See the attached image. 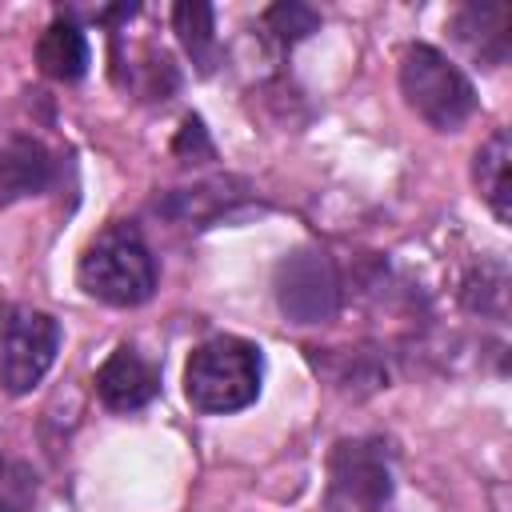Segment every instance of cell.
I'll use <instances>...</instances> for the list:
<instances>
[{
  "label": "cell",
  "instance_id": "cell-16",
  "mask_svg": "<svg viewBox=\"0 0 512 512\" xmlns=\"http://www.w3.org/2000/svg\"><path fill=\"white\" fill-rule=\"evenodd\" d=\"M176 156H204V160H212V144H208V132H204V124L196 120V116H188L184 120V128H180V136H176Z\"/></svg>",
  "mask_w": 512,
  "mask_h": 512
},
{
  "label": "cell",
  "instance_id": "cell-7",
  "mask_svg": "<svg viewBox=\"0 0 512 512\" xmlns=\"http://www.w3.org/2000/svg\"><path fill=\"white\" fill-rule=\"evenodd\" d=\"M156 392H160V372L132 344H116L108 360L96 368V396L112 412H136L152 404Z\"/></svg>",
  "mask_w": 512,
  "mask_h": 512
},
{
  "label": "cell",
  "instance_id": "cell-1",
  "mask_svg": "<svg viewBox=\"0 0 512 512\" xmlns=\"http://www.w3.org/2000/svg\"><path fill=\"white\" fill-rule=\"evenodd\" d=\"M80 288L112 308H136L156 292V256L136 224L112 220L100 228L76 264Z\"/></svg>",
  "mask_w": 512,
  "mask_h": 512
},
{
  "label": "cell",
  "instance_id": "cell-15",
  "mask_svg": "<svg viewBox=\"0 0 512 512\" xmlns=\"http://www.w3.org/2000/svg\"><path fill=\"white\" fill-rule=\"evenodd\" d=\"M36 500V476L28 464L0 456V512H32Z\"/></svg>",
  "mask_w": 512,
  "mask_h": 512
},
{
  "label": "cell",
  "instance_id": "cell-14",
  "mask_svg": "<svg viewBox=\"0 0 512 512\" xmlns=\"http://www.w3.org/2000/svg\"><path fill=\"white\" fill-rule=\"evenodd\" d=\"M264 24L272 28V36H276L280 44H296V40H304L308 32L320 28V12L308 8V4H296V0H284V4H272V8L264 12Z\"/></svg>",
  "mask_w": 512,
  "mask_h": 512
},
{
  "label": "cell",
  "instance_id": "cell-6",
  "mask_svg": "<svg viewBox=\"0 0 512 512\" xmlns=\"http://www.w3.org/2000/svg\"><path fill=\"white\" fill-rule=\"evenodd\" d=\"M276 304L292 324H324L340 308V272L324 248H292L276 268Z\"/></svg>",
  "mask_w": 512,
  "mask_h": 512
},
{
  "label": "cell",
  "instance_id": "cell-13",
  "mask_svg": "<svg viewBox=\"0 0 512 512\" xmlns=\"http://www.w3.org/2000/svg\"><path fill=\"white\" fill-rule=\"evenodd\" d=\"M236 200V192H228V184L224 180H216V184H200V188H184V192H172L164 204H156V208H164L168 216H176V220H192V224H212V220H220L224 212H228V204Z\"/></svg>",
  "mask_w": 512,
  "mask_h": 512
},
{
  "label": "cell",
  "instance_id": "cell-4",
  "mask_svg": "<svg viewBox=\"0 0 512 512\" xmlns=\"http://www.w3.org/2000/svg\"><path fill=\"white\" fill-rule=\"evenodd\" d=\"M392 500V452L376 436L340 440L328 456V512H388Z\"/></svg>",
  "mask_w": 512,
  "mask_h": 512
},
{
  "label": "cell",
  "instance_id": "cell-2",
  "mask_svg": "<svg viewBox=\"0 0 512 512\" xmlns=\"http://www.w3.org/2000/svg\"><path fill=\"white\" fill-rule=\"evenodd\" d=\"M264 356L244 336H212L192 348L184 364V396L204 416H228L256 404Z\"/></svg>",
  "mask_w": 512,
  "mask_h": 512
},
{
  "label": "cell",
  "instance_id": "cell-17",
  "mask_svg": "<svg viewBox=\"0 0 512 512\" xmlns=\"http://www.w3.org/2000/svg\"><path fill=\"white\" fill-rule=\"evenodd\" d=\"M8 316H12V304L0 296V340H4V328H8Z\"/></svg>",
  "mask_w": 512,
  "mask_h": 512
},
{
  "label": "cell",
  "instance_id": "cell-11",
  "mask_svg": "<svg viewBox=\"0 0 512 512\" xmlns=\"http://www.w3.org/2000/svg\"><path fill=\"white\" fill-rule=\"evenodd\" d=\"M472 180L484 196V204L492 208V216L500 224L512 220V144H508V132L496 128L480 148H476V160H472Z\"/></svg>",
  "mask_w": 512,
  "mask_h": 512
},
{
  "label": "cell",
  "instance_id": "cell-8",
  "mask_svg": "<svg viewBox=\"0 0 512 512\" xmlns=\"http://www.w3.org/2000/svg\"><path fill=\"white\" fill-rule=\"evenodd\" d=\"M452 36L456 44L480 60L484 68H500L508 60V48H512V12L508 4H464L456 16H452Z\"/></svg>",
  "mask_w": 512,
  "mask_h": 512
},
{
  "label": "cell",
  "instance_id": "cell-9",
  "mask_svg": "<svg viewBox=\"0 0 512 512\" xmlns=\"http://www.w3.org/2000/svg\"><path fill=\"white\" fill-rule=\"evenodd\" d=\"M56 180V156L36 136H12L0 148V204H16L48 192Z\"/></svg>",
  "mask_w": 512,
  "mask_h": 512
},
{
  "label": "cell",
  "instance_id": "cell-5",
  "mask_svg": "<svg viewBox=\"0 0 512 512\" xmlns=\"http://www.w3.org/2000/svg\"><path fill=\"white\" fill-rule=\"evenodd\" d=\"M60 352V320L44 308L16 304L0 340V384L8 396H28Z\"/></svg>",
  "mask_w": 512,
  "mask_h": 512
},
{
  "label": "cell",
  "instance_id": "cell-3",
  "mask_svg": "<svg viewBox=\"0 0 512 512\" xmlns=\"http://www.w3.org/2000/svg\"><path fill=\"white\" fill-rule=\"evenodd\" d=\"M400 92L436 132H460L476 112L472 80L432 44H408L400 56Z\"/></svg>",
  "mask_w": 512,
  "mask_h": 512
},
{
  "label": "cell",
  "instance_id": "cell-12",
  "mask_svg": "<svg viewBox=\"0 0 512 512\" xmlns=\"http://www.w3.org/2000/svg\"><path fill=\"white\" fill-rule=\"evenodd\" d=\"M172 28H176L184 52L192 56V64L200 72H212V64H216V16H212V8L200 0H180L172 8Z\"/></svg>",
  "mask_w": 512,
  "mask_h": 512
},
{
  "label": "cell",
  "instance_id": "cell-10",
  "mask_svg": "<svg viewBox=\"0 0 512 512\" xmlns=\"http://www.w3.org/2000/svg\"><path fill=\"white\" fill-rule=\"evenodd\" d=\"M36 64H40V72L52 76V80H80V76L88 72L92 48H88L84 28H80L68 12H60V16L40 32V40H36Z\"/></svg>",
  "mask_w": 512,
  "mask_h": 512
}]
</instances>
